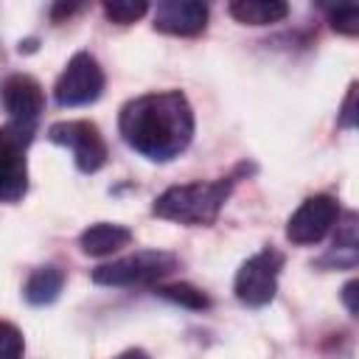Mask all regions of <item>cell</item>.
<instances>
[{
  "instance_id": "cell-1",
  "label": "cell",
  "mask_w": 359,
  "mask_h": 359,
  "mask_svg": "<svg viewBox=\"0 0 359 359\" xmlns=\"http://www.w3.org/2000/svg\"><path fill=\"white\" fill-rule=\"evenodd\" d=\"M118 129L129 149L154 163H168L194 137V109L180 90L146 93L123 104Z\"/></svg>"
},
{
  "instance_id": "cell-2",
  "label": "cell",
  "mask_w": 359,
  "mask_h": 359,
  "mask_svg": "<svg viewBox=\"0 0 359 359\" xmlns=\"http://www.w3.org/2000/svg\"><path fill=\"white\" fill-rule=\"evenodd\" d=\"M236 177H222L213 182H185L171 185L154 199V216L180 222V224H213L224 208Z\"/></svg>"
},
{
  "instance_id": "cell-3",
  "label": "cell",
  "mask_w": 359,
  "mask_h": 359,
  "mask_svg": "<svg viewBox=\"0 0 359 359\" xmlns=\"http://www.w3.org/2000/svg\"><path fill=\"white\" fill-rule=\"evenodd\" d=\"M34 137V123H17L0 129V202H17L28 191L25 146Z\"/></svg>"
},
{
  "instance_id": "cell-4",
  "label": "cell",
  "mask_w": 359,
  "mask_h": 359,
  "mask_svg": "<svg viewBox=\"0 0 359 359\" xmlns=\"http://www.w3.org/2000/svg\"><path fill=\"white\" fill-rule=\"evenodd\" d=\"M177 269V258L163 250H140L135 255H123L112 264H101L93 269V280L101 286H135L151 283L163 275Z\"/></svg>"
},
{
  "instance_id": "cell-5",
  "label": "cell",
  "mask_w": 359,
  "mask_h": 359,
  "mask_svg": "<svg viewBox=\"0 0 359 359\" xmlns=\"http://www.w3.org/2000/svg\"><path fill=\"white\" fill-rule=\"evenodd\" d=\"M283 269V255L272 247L247 258L236 275V297L244 306H266L278 292V275Z\"/></svg>"
},
{
  "instance_id": "cell-6",
  "label": "cell",
  "mask_w": 359,
  "mask_h": 359,
  "mask_svg": "<svg viewBox=\"0 0 359 359\" xmlns=\"http://www.w3.org/2000/svg\"><path fill=\"white\" fill-rule=\"evenodd\" d=\"M101 90H104V70L95 56L81 50L62 70L53 87V95L59 107H84V104H93L101 95Z\"/></svg>"
},
{
  "instance_id": "cell-7",
  "label": "cell",
  "mask_w": 359,
  "mask_h": 359,
  "mask_svg": "<svg viewBox=\"0 0 359 359\" xmlns=\"http://www.w3.org/2000/svg\"><path fill=\"white\" fill-rule=\"evenodd\" d=\"M48 140L56 146H67L73 151L76 168L84 174H93L107 163V143L98 126L90 121H59L48 129Z\"/></svg>"
},
{
  "instance_id": "cell-8",
  "label": "cell",
  "mask_w": 359,
  "mask_h": 359,
  "mask_svg": "<svg viewBox=\"0 0 359 359\" xmlns=\"http://www.w3.org/2000/svg\"><path fill=\"white\" fill-rule=\"evenodd\" d=\"M339 219V205L328 194L309 196L286 224V238L292 244H317Z\"/></svg>"
},
{
  "instance_id": "cell-9",
  "label": "cell",
  "mask_w": 359,
  "mask_h": 359,
  "mask_svg": "<svg viewBox=\"0 0 359 359\" xmlns=\"http://www.w3.org/2000/svg\"><path fill=\"white\" fill-rule=\"evenodd\" d=\"M0 101L11 121L17 123H34L45 107V93L34 76L14 73L0 84Z\"/></svg>"
},
{
  "instance_id": "cell-10",
  "label": "cell",
  "mask_w": 359,
  "mask_h": 359,
  "mask_svg": "<svg viewBox=\"0 0 359 359\" xmlns=\"http://www.w3.org/2000/svg\"><path fill=\"white\" fill-rule=\"evenodd\" d=\"M208 25V6L199 0H163L154 11V28L171 36H194Z\"/></svg>"
},
{
  "instance_id": "cell-11",
  "label": "cell",
  "mask_w": 359,
  "mask_h": 359,
  "mask_svg": "<svg viewBox=\"0 0 359 359\" xmlns=\"http://www.w3.org/2000/svg\"><path fill=\"white\" fill-rule=\"evenodd\" d=\"M129 241H132V230L123 227V224H112V222L90 224V227L81 233V238H79L81 250H84L87 255H95V258L112 255L115 250L126 247Z\"/></svg>"
},
{
  "instance_id": "cell-12",
  "label": "cell",
  "mask_w": 359,
  "mask_h": 359,
  "mask_svg": "<svg viewBox=\"0 0 359 359\" xmlns=\"http://www.w3.org/2000/svg\"><path fill=\"white\" fill-rule=\"evenodd\" d=\"M230 14L244 25H272L289 14V6L280 0H236L230 3Z\"/></svg>"
},
{
  "instance_id": "cell-13",
  "label": "cell",
  "mask_w": 359,
  "mask_h": 359,
  "mask_svg": "<svg viewBox=\"0 0 359 359\" xmlns=\"http://www.w3.org/2000/svg\"><path fill=\"white\" fill-rule=\"evenodd\" d=\"M65 286V272L59 266H39L31 272V278L25 280V300L31 306H48L59 297Z\"/></svg>"
},
{
  "instance_id": "cell-14",
  "label": "cell",
  "mask_w": 359,
  "mask_h": 359,
  "mask_svg": "<svg viewBox=\"0 0 359 359\" xmlns=\"http://www.w3.org/2000/svg\"><path fill=\"white\" fill-rule=\"evenodd\" d=\"M157 294L177 303V306H185V309H208L210 300L202 289L191 286V283H168V286H157Z\"/></svg>"
},
{
  "instance_id": "cell-15",
  "label": "cell",
  "mask_w": 359,
  "mask_h": 359,
  "mask_svg": "<svg viewBox=\"0 0 359 359\" xmlns=\"http://www.w3.org/2000/svg\"><path fill=\"white\" fill-rule=\"evenodd\" d=\"M146 11H149V6H146L143 0H109V3H104V14H107V20L118 22V25L137 22Z\"/></svg>"
},
{
  "instance_id": "cell-16",
  "label": "cell",
  "mask_w": 359,
  "mask_h": 359,
  "mask_svg": "<svg viewBox=\"0 0 359 359\" xmlns=\"http://www.w3.org/2000/svg\"><path fill=\"white\" fill-rule=\"evenodd\" d=\"M328 20H331V28L345 34V36H356L359 34V8L353 3L348 6H337L328 11Z\"/></svg>"
},
{
  "instance_id": "cell-17",
  "label": "cell",
  "mask_w": 359,
  "mask_h": 359,
  "mask_svg": "<svg viewBox=\"0 0 359 359\" xmlns=\"http://www.w3.org/2000/svg\"><path fill=\"white\" fill-rule=\"evenodd\" d=\"M25 342L17 325L0 320V359H22Z\"/></svg>"
},
{
  "instance_id": "cell-18",
  "label": "cell",
  "mask_w": 359,
  "mask_h": 359,
  "mask_svg": "<svg viewBox=\"0 0 359 359\" xmlns=\"http://www.w3.org/2000/svg\"><path fill=\"white\" fill-rule=\"evenodd\" d=\"M353 98H356V87L351 84V90H348V98H345V112H342V118H339V121H342V126H348V129H351V126L356 123V112H353Z\"/></svg>"
},
{
  "instance_id": "cell-19",
  "label": "cell",
  "mask_w": 359,
  "mask_h": 359,
  "mask_svg": "<svg viewBox=\"0 0 359 359\" xmlns=\"http://www.w3.org/2000/svg\"><path fill=\"white\" fill-rule=\"evenodd\" d=\"M356 280H351V283H345V289H342V300H345V306H348V311L351 314H356Z\"/></svg>"
},
{
  "instance_id": "cell-20",
  "label": "cell",
  "mask_w": 359,
  "mask_h": 359,
  "mask_svg": "<svg viewBox=\"0 0 359 359\" xmlns=\"http://www.w3.org/2000/svg\"><path fill=\"white\" fill-rule=\"evenodd\" d=\"M115 359H149V353L146 351H140V348H129V351H123L121 356H115Z\"/></svg>"
}]
</instances>
